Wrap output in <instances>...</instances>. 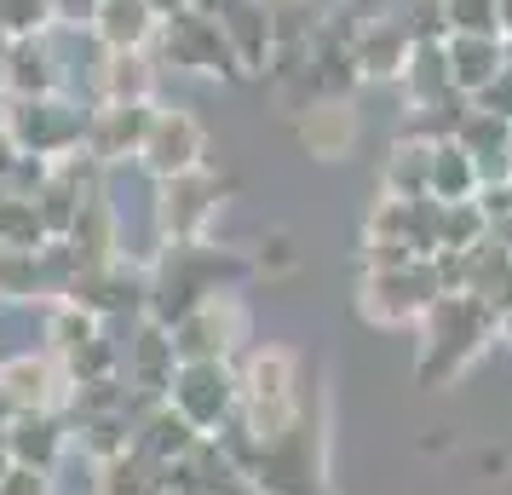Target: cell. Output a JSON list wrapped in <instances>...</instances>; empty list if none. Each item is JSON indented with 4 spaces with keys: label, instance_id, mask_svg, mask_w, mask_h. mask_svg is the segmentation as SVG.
Here are the masks:
<instances>
[{
    "label": "cell",
    "instance_id": "obj_14",
    "mask_svg": "<svg viewBox=\"0 0 512 495\" xmlns=\"http://www.w3.org/2000/svg\"><path fill=\"white\" fill-rule=\"evenodd\" d=\"M409 52H415V41H409V29H403V18H397V12L363 18V29H357V75H363V81H374V87L403 81Z\"/></svg>",
    "mask_w": 512,
    "mask_h": 495
},
{
    "label": "cell",
    "instance_id": "obj_16",
    "mask_svg": "<svg viewBox=\"0 0 512 495\" xmlns=\"http://www.w3.org/2000/svg\"><path fill=\"white\" fill-rule=\"evenodd\" d=\"M443 52H449V81L461 98H478L512 58L507 35H449Z\"/></svg>",
    "mask_w": 512,
    "mask_h": 495
},
{
    "label": "cell",
    "instance_id": "obj_38",
    "mask_svg": "<svg viewBox=\"0 0 512 495\" xmlns=\"http://www.w3.org/2000/svg\"><path fill=\"white\" fill-rule=\"evenodd\" d=\"M150 6H156V12H162V18H173V12H185L190 0H150Z\"/></svg>",
    "mask_w": 512,
    "mask_h": 495
},
{
    "label": "cell",
    "instance_id": "obj_15",
    "mask_svg": "<svg viewBox=\"0 0 512 495\" xmlns=\"http://www.w3.org/2000/svg\"><path fill=\"white\" fill-rule=\"evenodd\" d=\"M219 24H225V41H231L236 64H242V75H248V81L271 70V52H277L271 0H236V6L225 12V18H219Z\"/></svg>",
    "mask_w": 512,
    "mask_h": 495
},
{
    "label": "cell",
    "instance_id": "obj_20",
    "mask_svg": "<svg viewBox=\"0 0 512 495\" xmlns=\"http://www.w3.org/2000/svg\"><path fill=\"white\" fill-rule=\"evenodd\" d=\"M455 144H461L466 156L478 162V173H484V185H495V179H512V121L489 116V110H466L461 133H455Z\"/></svg>",
    "mask_w": 512,
    "mask_h": 495
},
{
    "label": "cell",
    "instance_id": "obj_19",
    "mask_svg": "<svg viewBox=\"0 0 512 495\" xmlns=\"http://www.w3.org/2000/svg\"><path fill=\"white\" fill-rule=\"evenodd\" d=\"M156 52H104V70H98V93L93 104H156Z\"/></svg>",
    "mask_w": 512,
    "mask_h": 495
},
{
    "label": "cell",
    "instance_id": "obj_7",
    "mask_svg": "<svg viewBox=\"0 0 512 495\" xmlns=\"http://www.w3.org/2000/svg\"><path fill=\"white\" fill-rule=\"evenodd\" d=\"M242 346H248V311H242V300H236V288L202 300V306L173 329L179 363H231Z\"/></svg>",
    "mask_w": 512,
    "mask_h": 495
},
{
    "label": "cell",
    "instance_id": "obj_10",
    "mask_svg": "<svg viewBox=\"0 0 512 495\" xmlns=\"http://www.w3.org/2000/svg\"><path fill=\"white\" fill-rule=\"evenodd\" d=\"M219 196L225 185L213 179L208 167L196 173H179V179H162L156 185V225H162V242H202L219 213Z\"/></svg>",
    "mask_w": 512,
    "mask_h": 495
},
{
    "label": "cell",
    "instance_id": "obj_21",
    "mask_svg": "<svg viewBox=\"0 0 512 495\" xmlns=\"http://www.w3.org/2000/svg\"><path fill=\"white\" fill-rule=\"evenodd\" d=\"M300 144L317 156V162H340L351 156V144H357V116H351L346 104H311L300 110Z\"/></svg>",
    "mask_w": 512,
    "mask_h": 495
},
{
    "label": "cell",
    "instance_id": "obj_37",
    "mask_svg": "<svg viewBox=\"0 0 512 495\" xmlns=\"http://www.w3.org/2000/svg\"><path fill=\"white\" fill-rule=\"evenodd\" d=\"M495 12H501V35L512 41V0H495Z\"/></svg>",
    "mask_w": 512,
    "mask_h": 495
},
{
    "label": "cell",
    "instance_id": "obj_35",
    "mask_svg": "<svg viewBox=\"0 0 512 495\" xmlns=\"http://www.w3.org/2000/svg\"><path fill=\"white\" fill-rule=\"evenodd\" d=\"M236 0H190V12H208V18H225Z\"/></svg>",
    "mask_w": 512,
    "mask_h": 495
},
{
    "label": "cell",
    "instance_id": "obj_11",
    "mask_svg": "<svg viewBox=\"0 0 512 495\" xmlns=\"http://www.w3.org/2000/svg\"><path fill=\"white\" fill-rule=\"evenodd\" d=\"M150 116L156 104H93V121H87V156L98 167H127L139 162L144 133H150Z\"/></svg>",
    "mask_w": 512,
    "mask_h": 495
},
{
    "label": "cell",
    "instance_id": "obj_13",
    "mask_svg": "<svg viewBox=\"0 0 512 495\" xmlns=\"http://www.w3.org/2000/svg\"><path fill=\"white\" fill-rule=\"evenodd\" d=\"M75 432L58 409H24L6 426V449H12V467H35V472H58L70 455Z\"/></svg>",
    "mask_w": 512,
    "mask_h": 495
},
{
    "label": "cell",
    "instance_id": "obj_17",
    "mask_svg": "<svg viewBox=\"0 0 512 495\" xmlns=\"http://www.w3.org/2000/svg\"><path fill=\"white\" fill-rule=\"evenodd\" d=\"M47 93H64V64H58V47H52V29L12 41V64H6V98H47Z\"/></svg>",
    "mask_w": 512,
    "mask_h": 495
},
{
    "label": "cell",
    "instance_id": "obj_27",
    "mask_svg": "<svg viewBox=\"0 0 512 495\" xmlns=\"http://www.w3.org/2000/svg\"><path fill=\"white\" fill-rule=\"evenodd\" d=\"M52 29V0H0V35L24 41V35H47Z\"/></svg>",
    "mask_w": 512,
    "mask_h": 495
},
{
    "label": "cell",
    "instance_id": "obj_25",
    "mask_svg": "<svg viewBox=\"0 0 512 495\" xmlns=\"http://www.w3.org/2000/svg\"><path fill=\"white\" fill-rule=\"evenodd\" d=\"M52 236L47 225H41V213H35V202H24V196H0V248H47Z\"/></svg>",
    "mask_w": 512,
    "mask_h": 495
},
{
    "label": "cell",
    "instance_id": "obj_34",
    "mask_svg": "<svg viewBox=\"0 0 512 495\" xmlns=\"http://www.w3.org/2000/svg\"><path fill=\"white\" fill-rule=\"evenodd\" d=\"M478 472H507V449H484L478 455Z\"/></svg>",
    "mask_w": 512,
    "mask_h": 495
},
{
    "label": "cell",
    "instance_id": "obj_33",
    "mask_svg": "<svg viewBox=\"0 0 512 495\" xmlns=\"http://www.w3.org/2000/svg\"><path fill=\"white\" fill-rule=\"evenodd\" d=\"M202 495H265L259 490V478H248V472H219V478H208V490Z\"/></svg>",
    "mask_w": 512,
    "mask_h": 495
},
{
    "label": "cell",
    "instance_id": "obj_9",
    "mask_svg": "<svg viewBox=\"0 0 512 495\" xmlns=\"http://www.w3.org/2000/svg\"><path fill=\"white\" fill-rule=\"evenodd\" d=\"M167 403L202 438H213L236 415V363H179L173 369V386H167Z\"/></svg>",
    "mask_w": 512,
    "mask_h": 495
},
{
    "label": "cell",
    "instance_id": "obj_8",
    "mask_svg": "<svg viewBox=\"0 0 512 495\" xmlns=\"http://www.w3.org/2000/svg\"><path fill=\"white\" fill-rule=\"evenodd\" d=\"M196 167H208V133H202V121L190 116L185 104H156L144 150H139V173H150L162 185V179L196 173Z\"/></svg>",
    "mask_w": 512,
    "mask_h": 495
},
{
    "label": "cell",
    "instance_id": "obj_39",
    "mask_svg": "<svg viewBox=\"0 0 512 495\" xmlns=\"http://www.w3.org/2000/svg\"><path fill=\"white\" fill-rule=\"evenodd\" d=\"M501 340H507V346H512V311H507V317H501Z\"/></svg>",
    "mask_w": 512,
    "mask_h": 495
},
{
    "label": "cell",
    "instance_id": "obj_29",
    "mask_svg": "<svg viewBox=\"0 0 512 495\" xmlns=\"http://www.w3.org/2000/svg\"><path fill=\"white\" fill-rule=\"evenodd\" d=\"M300 265V254H294V236H265L259 242V254H254V271H265V277H277V271H294Z\"/></svg>",
    "mask_w": 512,
    "mask_h": 495
},
{
    "label": "cell",
    "instance_id": "obj_26",
    "mask_svg": "<svg viewBox=\"0 0 512 495\" xmlns=\"http://www.w3.org/2000/svg\"><path fill=\"white\" fill-rule=\"evenodd\" d=\"M489 231H495V225H489V213L478 208V196H472V202H443V248L472 254Z\"/></svg>",
    "mask_w": 512,
    "mask_h": 495
},
{
    "label": "cell",
    "instance_id": "obj_30",
    "mask_svg": "<svg viewBox=\"0 0 512 495\" xmlns=\"http://www.w3.org/2000/svg\"><path fill=\"white\" fill-rule=\"evenodd\" d=\"M0 495H58V478L52 472H35V467H12L0 478Z\"/></svg>",
    "mask_w": 512,
    "mask_h": 495
},
{
    "label": "cell",
    "instance_id": "obj_36",
    "mask_svg": "<svg viewBox=\"0 0 512 495\" xmlns=\"http://www.w3.org/2000/svg\"><path fill=\"white\" fill-rule=\"evenodd\" d=\"M6 64H12V35H0V93H6Z\"/></svg>",
    "mask_w": 512,
    "mask_h": 495
},
{
    "label": "cell",
    "instance_id": "obj_5",
    "mask_svg": "<svg viewBox=\"0 0 512 495\" xmlns=\"http://www.w3.org/2000/svg\"><path fill=\"white\" fill-rule=\"evenodd\" d=\"M156 64H173L179 75H208V81H248L242 64H236L231 41H225V24L208 18V12H173L156 29Z\"/></svg>",
    "mask_w": 512,
    "mask_h": 495
},
{
    "label": "cell",
    "instance_id": "obj_6",
    "mask_svg": "<svg viewBox=\"0 0 512 495\" xmlns=\"http://www.w3.org/2000/svg\"><path fill=\"white\" fill-rule=\"evenodd\" d=\"M363 317L380 323V329H409L420 323L426 311L443 300L438 277L426 260H409V265H392V271H363Z\"/></svg>",
    "mask_w": 512,
    "mask_h": 495
},
{
    "label": "cell",
    "instance_id": "obj_12",
    "mask_svg": "<svg viewBox=\"0 0 512 495\" xmlns=\"http://www.w3.org/2000/svg\"><path fill=\"white\" fill-rule=\"evenodd\" d=\"M0 392L12 398V409H64L70 398V380H64V363L52 352H12L0 357Z\"/></svg>",
    "mask_w": 512,
    "mask_h": 495
},
{
    "label": "cell",
    "instance_id": "obj_3",
    "mask_svg": "<svg viewBox=\"0 0 512 495\" xmlns=\"http://www.w3.org/2000/svg\"><path fill=\"white\" fill-rule=\"evenodd\" d=\"M501 334V311L478 300V294H443L438 306L420 317V386H443L461 380L478 357L489 352V340Z\"/></svg>",
    "mask_w": 512,
    "mask_h": 495
},
{
    "label": "cell",
    "instance_id": "obj_28",
    "mask_svg": "<svg viewBox=\"0 0 512 495\" xmlns=\"http://www.w3.org/2000/svg\"><path fill=\"white\" fill-rule=\"evenodd\" d=\"M449 35H501V12L495 0H443Z\"/></svg>",
    "mask_w": 512,
    "mask_h": 495
},
{
    "label": "cell",
    "instance_id": "obj_23",
    "mask_svg": "<svg viewBox=\"0 0 512 495\" xmlns=\"http://www.w3.org/2000/svg\"><path fill=\"white\" fill-rule=\"evenodd\" d=\"M380 185H386V196H397V202H420V196H432V144L403 133V139L392 144V156H386Z\"/></svg>",
    "mask_w": 512,
    "mask_h": 495
},
{
    "label": "cell",
    "instance_id": "obj_1",
    "mask_svg": "<svg viewBox=\"0 0 512 495\" xmlns=\"http://www.w3.org/2000/svg\"><path fill=\"white\" fill-rule=\"evenodd\" d=\"M236 363V409L254 426L265 449L282 444L294 426L305 421V386H300V357L277 346V340H248Z\"/></svg>",
    "mask_w": 512,
    "mask_h": 495
},
{
    "label": "cell",
    "instance_id": "obj_22",
    "mask_svg": "<svg viewBox=\"0 0 512 495\" xmlns=\"http://www.w3.org/2000/svg\"><path fill=\"white\" fill-rule=\"evenodd\" d=\"M403 98H409V110H426V104H443V98L455 93V81H449V52L443 41H420L409 52V64H403Z\"/></svg>",
    "mask_w": 512,
    "mask_h": 495
},
{
    "label": "cell",
    "instance_id": "obj_24",
    "mask_svg": "<svg viewBox=\"0 0 512 495\" xmlns=\"http://www.w3.org/2000/svg\"><path fill=\"white\" fill-rule=\"evenodd\" d=\"M484 190V173H478V162L466 156L455 139L432 144V196L438 202H472Z\"/></svg>",
    "mask_w": 512,
    "mask_h": 495
},
{
    "label": "cell",
    "instance_id": "obj_18",
    "mask_svg": "<svg viewBox=\"0 0 512 495\" xmlns=\"http://www.w3.org/2000/svg\"><path fill=\"white\" fill-rule=\"evenodd\" d=\"M156 29H162V12L150 0H98L93 35L104 52H144L156 47Z\"/></svg>",
    "mask_w": 512,
    "mask_h": 495
},
{
    "label": "cell",
    "instance_id": "obj_4",
    "mask_svg": "<svg viewBox=\"0 0 512 495\" xmlns=\"http://www.w3.org/2000/svg\"><path fill=\"white\" fill-rule=\"evenodd\" d=\"M87 121L93 104H81L70 93H47V98H6L0 104V133L18 144L24 156H75L87 144Z\"/></svg>",
    "mask_w": 512,
    "mask_h": 495
},
{
    "label": "cell",
    "instance_id": "obj_2",
    "mask_svg": "<svg viewBox=\"0 0 512 495\" xmlns=\"http://www.w3.org/2000/svg\"><path fill=\"white\" fill-rule=\"evenodd\" d=\"M242 277H248V260H236V254L213 248V242H162V254L150 265V306H144V317L162 323V329H179L202 300L225 294Z\"/></svg>",
    "mask_w": 512,
    "mask_h": 495
},
{
    "label": "cell",
    "instance_id": "obj_31",
    "mask_svg": "<svg viewBox=\"0 0 512 495\" xmlns=\"http://www.w3.org/2000/svg\"><path fill=\"white\" fill-rule=\"evenodd\" d=\"M472 104H478V110H489V116L512 121V58H507V70L495 75V81H489V87H484L478 98H472Z\"/></svg>",
    "mask_w": 512,
    "mask_h": 495
},
{
    "label": "cell",
    "instance_id": "obj_32",
    "mask_svg": "<svg viewBox=\"0 0 512 495\" xmlns=\"http://www.w3.org/2000/svg\"><path fill=\"white\" fill-rule=\"evenodd\" d=\"M98 0H52V24L58 29H93Z\"/></svg>",
    "mask_w": 512,
    "mask_h": 495
}]
</instances>
